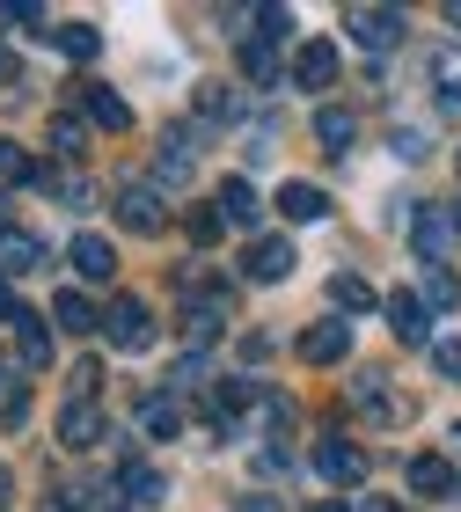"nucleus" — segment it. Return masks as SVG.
I'll use <instances>...</instances> for the list:
<instances>
[{"label":"nucleus","instance_id":"38","mask_svg":"<svg viewBox=\"0 0 461 512\" xmlns=\"http://www.w3.org/2000/svg\"><path fill=\"white\" fill-rule=\"evenodd\" d=\"M15 505V476H8V461H0V512Z\"/></svg>","mask_w":461,"mask_h":512},{"label":"nucleus","instance_id":"8","mask_svg":"<svg viewBox=\"0 0 461 512\" xmlns=\"http://www.w3.org/2000/svg\"><path fill=\"white\" fill-rule=\"evenodd\" d=\"M286 74H293V88H330V81H337V44H330V37H308L301 52H293Z\"/></svg>","mask_w":461,"mask_h":512},{"label":"nucleus","instance_id":"34","mask_svg":"<svg viewBox=\"0 0 461 512\" xmlns=\"http://www.w3.org/2000/svg\"><path fill=\"white\" fill-rule=\"evenodd\" d=\"M359 410H374V417H403V403H396V395H388V388H374V381L359 388Z\"/></svg>","mask_w":461,"mask_h":512},{"label":"nucleus","instance_id":"18","mask_svg":"<svg viewBox=\"0 0 461 512\" xmlns=\"http://www.w3.org/2000/svg\"><path fill=\"white\" fill-rule=\"evenodd\" d=\"M344 352H352V330H344V322H315V330L301 337V359L308 366H337Z\"/></svg>","mask_w":461,"mask_h":512},{"label":"nucleus","instance_id":"7","mask_svg":"<svg viewBox=\"0 0 461 512\" xmlns=\"http://www.w3.org/2000/svg\"><path fill=\"white\" fill-rule=\"evenodd\" d=\"M191 169H198V154H191V125H169L154 139V176L161 183H191Z\"/></svg>","mask_w":461,"mask_h":512},{"label":"nucleus","instance_id":"35","mask_svg":"<svg viewBox=\"0 0 461 512\" xmlns=\"http://www.w3.org/2000/svg\"><path fill=\"white\" fill-rule=\"evenodd\" d=\"M66 388H74V403H88V395L103 388V366H96V359H81V366H74V381H66Z\"/></svg>","mask_w":461,"mask_h":512},{"label":"nucleus","instance_id":"9","mask_svg":"<svg viewBox=\"0 0 461 512\" xmlns=\"http://www.w3.org/2000/svg\"><path fill=\"white\" fill-rule=\"evenodd\" d=\"M15 359L30 366V374L52 366V322H44V315H15Z\"/></svg>","mask_w":461,"mask_h":512},{"label":"nucleus","instance_id":"26","mask_svg":"<svg viewBox=\"0 0 461 512\" xmlns=\"http://www.w3.org/2000/svg\"><path fill=\"white\" fill-rule=\"evenodd\" d=\"M330 300H337L344 315H366V308H381V293L366 286V278H352V271H337V278H330Z\"/></svg>","mask_w":461,"mask_h":512},{"label":"nucleus","instance_id":"47","mask_svg":"<svg viewBox=\"0 0 461 512\" xmlns=\"http://www.w3.org/2000/svg\"><path fill=\"white\" fill-rule=\"evenodd\" d=\"M454 227H461V205H454Z\"/></svg>","mask_w":461,"mask_h":512},{"label":"nucleus","instance_id":"1","mask_svg":"<svg viewBox=\"0 0 461 512\" xmlns=\"http://www.w3.org/2000/svg\"><path fill=\"white\" fill-rule=\"evenodd\" d=\"M103 337L118 344V352H147V344H154V315H147V300H140V293H118V300L103 308Z\"/></svg>","mask_w":461,"mask_h":512},{"label":"nucleus","instance_id":"40","mask_svg":"<svg viewBox=\"0 0 461 512\" xmlns=\"http://www.w3.org/2000/svg\"><path fill=\"white\" fill-rule=\"evenodd\" d=\"M242 512H279V498H242Z\"/></svg>","mask_w":461,"mask_h":512},{"label":"nucleus","instance_id":"21","mask_svg":"<svg viewBox=\"0 0 461 512\" xmlns=\"http://www.w3.org/2000/svg\"><path fill=\"white\" fill-rule=\"evenodd\" d=\"M30 271H44V242L15 227V235L0 242V278H30Z\"/></svg>","mask_w":461,"mask_h":512},{"label":"nucleus","instance_id":"33","mask_svg":"<svg viewBox=\"0 0 461 512\" xmlns=\"http://www.w3.org/2000/svg\"><path fill=\"white\" fill-rule=\"evenodd\" d=\"M257 30H264V44H286L293 37V15L286 8H257Z\"/></svg>","mask_w":461,"mask_h":512},{"label":"nucleus","instance_id":"29","mask_svg":"<svg viewBox=\"0 0 461 512\" xmlns=\"http://www.w3.org/2000/svg\"><path fill=\"white\" fill-rule=\"evenodd\" d=\"M454 300H461V278H454L447 264H440V271H425V308H440V315H447Z\"/></svg>","mask_w":461,"mask_h":512},{"label":"nucleus","instance_id":"3","mask_svg":"<svg viewBox=\"0 0 461 512\" xmlns=\"http://www.w3.org/2000/svg\"><path fill=\"white\" fill-rule=\"evenodd\" d=\"M118 227H132V235H161V227H169V205H161V191L147 176L118 183Z\"/></svg>","mask_w":461,"mask_h":512},{"label":"nucleus","instance_id":"24","mask_svg":"<svg viewBox=\"0 0 461 512\" xmlns=\"http://www.w3.org/2000/svg\"><path fill=\"white\" fill-rule=\"evenodd\" d=\"M279 213H286V220H322V213H330V198H322L315 183L293 176V183H279Z\"/></svg>","mask_w":461,"mask_h":512},{"label":"nucleus","instance_id":"27","mask_svg":"<svg viewBox=\"0 0 461 512\" xmlns=\"http://www.w3.org/2000/svg\"><path fill=\"white\" fill-rule=\"evenodd\" d=\"M52 44H59L66 59H81V66H88V59L103 52V30H88V22H59V30H52Z\"/></svg>","mask_w":461,"mask_h":512},{"label":"nucleus","instance_id":"4","mask_svg":"<svg viewBox=\"0 0 461 512\" xmlns=\"http://www.w3.org/2000/svg\"><path fill=\"white\" fill-rule=\"evenodd\" d=\"M308 461H315L322 483H366V447H359V439H344V432H322Z\"/></svg>","mask_w":461,"mask_h":512},{"label":"nucleus","instance_id":"37","mask_svg":"<svg viewBox=\"0 0 461 512\" xmlns=\"http://www.w3.org/2000/svg\"><path fill=\"white\" fill-rule=\"evenodd\" d=\"M432 366H440L447 381H461V344H454V337H440V344H432Z\"/></svg>","mask_w":461,"mask_h":512},{"label":"nucleus","instance_id":"12","mask_svg":"<svg viewBox=\"0 0 461 512\" xmlns=\"http://www.w3.org/2000/svg\"><path fill=\"white\" fill-rule=\"evenodd\" d=\"M410 491H418V498H454L461 491L454 461L447 454H418V461H410Z\"/></svg>","mask_w":461,"mask_h":512},{"label":"nucleus","instance_id":"22","mask_svg":"<svg viewBox=\"0 0 461 512\" xmlns=\"http://www.w3.org/2000/svg\"><path fill=\"white\" fill-rule=\"evenodd\" d=\"M30 366H8L0 359V425H22V417H30Z\"/></svg>","mask_w":461,"mask_h":512},{"label":"nucleus","instance_id":"39","mask_svg":"<svg viewBox=\"0 0 461 512\" xmlns=\"http://www.w3.org/2000/svg\"><path fill=\"white\" fill-rule=\"evenodd\" d=\"M0 81H22V59L15 52H0Z\"/></svg>","mask_w":461,"mask_h":512},{"label":"nucleus","instance_id":"28","mask_svg":"<svg viewBox=\"0 0 461 512\" xmlns=\"http://www.w3.org/2000/svg\"><path fill=\"white\" fill-rule=\"evenodd\" d=\"M183 227H191V242H198V249H213V242L227 235V220H220V205H191V220H183Z\"/></svg>","mask_w":461,"mask_h":512},{"label":"nucleus","instance_id":"31","mask_svg":"<svg viewBox=\"0 0 461 512\" xmlns=\"http://www.w3.org/2000/svg\"><path fill=\"white\" fill-rule=\"evenodd\" d=\"M0 183H37V161H22L15 139H0Z\"/></svg>","mask_w":461,"mask_h":512},{"label":"nucleus","instance_id":"16","mask_svg":"<svg viewBox=\"0 0 461 512\" xmlns=\"http://www.w3.org/2000/svg\"><path fill=\"white\" fill-rule=\"evenodd\" d=\"M96 439H103L96 403H66V417H59V447H66V454H88Z\"/></svg>","mask_w":461,"mask_h":512},{"label":"nucleus","instance_id":"15","mask_svg":"<svg viewBox=\"0 0 461 512\" xmlns=\"http://www.w3.org/2000/svg\"><path fill=\"white\" fill-rule=\"evenodd\" d=\"M220 220H227V227H257V220H264L257 183H249V176H227V183H220Z\"/></svg>","mask_w":461,"mask_h":512},{"label":"nucleus","instance_id":"10","mask_svg":"<svg viewBox=\"0 0 461 512\" xmlns=\"http://www.w3.org/2000/svg\"><path fill=\"white\" fill-rule=\"evenodd\" d=\"M140 432H147V439H176V432H183V403H176V388L140 395Z\"/></svg>","mask_w":461,"mask_h":512},{"label":"nucleus","instance_id":"11","mask_svg":"<svg viewBox=\"0 0 461 512\" xmlns=\"http://www.w3.org/2000/svg\"><path fill=\"white\" fill-rule=\"evenodd\" d=\"M52 322H59V330H74V337H96V330H103V308H96L81 286H66V293L52 300Z\"/></svg>","mask_w":461,"mask_h":512},{"label":"nucleus","instance_id":"30","mask_svg":"<svg viewBox=\"0 0 461 512\" xmlns=\"http://www.w3.org/2000/svg\"><path fill=\"white\" fill-rule=\"evenodd\" d=\"M52 147H59L66 161H74V154H88V125L74 118V110H66V118H52Z\"/></svg>","mask_w":461,"mask_h":512},{"label":"nucleus","instance_id":"20","mask_svg":"<svg viewBox=\"0 0 461 512\" xmlns=\"http://www.w3.org/2000/svg\"><path fill=\"white\" fill-rule=\"evenodd\" d=\"M315 139H322L330 154H352V139H359V118H352L344 103H322V110H315Z\"/></svg>","mask_w":461,"mask_h":512},{"label":"nucleus","instance_id":"45","mask_svg":"<svg viewBox=\"0 0 461 512\" xmlns=\"http://www.w3.org/2000/svg\"><path fill=\"white\" fill-rule=\"evenodd\" d=\"M37 512H66V498H44V505H37Z\"/></svg>","mask_w":461,"mask_h":512},{"label":"nucleus","instance_id":"41","mask_svg":"<svg viewBox=\"0 0 461 512\" xmlns=\"http://www.w3.org/2000/svg\"><path fill=\"white\" fill-rule=\"evenodd\" d=\"M0 322H15V300H8V278H0Z\"/></svg>","mask_w":461,"mask_h":512},{"label":"nucleus","instance_id":"42","mask_svg":"<svg viewBox=\"0 0 461 512\" xmlns=\"http://www.w3.org/2000/svg\"><path fill=\"white\" fill-rule=\"evenodd\" d=\"M440 15H447V22H454V30H461V0H447V8H440Z\"/></svg>","mask_w":461,"mask_h":512},{"label":"nucleus","instance_id":"6","mask_svg":"<svg viewBox=\"0 0 461 512\" xmlns=\"http://www.w3.org/2000/svg\"><path fill=\"white\" fill-rule=\"evenodd\" d=\"M293 264H301V256H293L286 235H257V242H249V256H242V271L257 278V286H279V278H293Z\"/></svg>","mask_w":461,"mask_h":512},{"label":"nucleus","instance_id":"19","mask_svg":"<svg viewBox=\"0 0 461 512\" xmlns=\"http://www.w3.org/2000/svg\"><path fill=\"white\" fill-rule=\"evenodd\" d=\"M425 293H388V330H396L403 344H425Z\"/></svg>","mask_w":461,"mask_h":512},{"label":"nucleus","instance_id":"46","mask_svg":"<svg viewBox=\"0 0 461 512\" xmlns=\"http://www.w3.org/2000/svg\"><path fill=\"white\" fill-rule=\"evenodd\" d=\"M308 512H344V505H337V498H322V505H308Z\"/></svg>","mask_w":461,"mask_h":512},{"label":"nucleus","instance_id":"23","mask_svg":"<svg viewBox=\"0 0 461 512\" xmlns=\"http://www.w3.org/2000/svg\"><path fill=\"white\" fill-rule=\"evenodd\" d=\"M118 491H125V505H154L161 491H169V476L147 469V461H125V469H118Z\"/></svg>","mask_w":461,"mask_h":512},{"label":"nucleus","instance_id":"14","mask_svg":"<svg viewBox=\"0 0 461 512\" xmlns=\"http://www.w3.org/2000/svg\"><path fill=\"white\" fill-rule=\"evenodd\" d=\"M432 103H440L447 118H461V44L432 52Z\"/></svg>","mask_w":461,"mask_h":512},{"label":"nucleus","instance_id":"36","mask_svg":"<svg viewBox=\"0 0 461 512\" xmlns=\"http://www.w3.org/2000/svg\"><path fill=\"white\" fill-rule=\"evenodd\" d=\"M198 118H235V96L227 88H198Z\"/></svg>","mask_w":461,"mask_h":512},{"label":"nucleus","instance_id":"5","mask_svg":"<svg viewBox=\"0 0 461 512\" xmlns=\"http://www.w3.org/2000/svg\"><path fill=\"white\" fill-rule=\"evenodd\" d=\"M344 30H352L366 52H396L410 22H403V8H352V15H344Z\"/></svg>","mask_w":461,"mask_h":512},{"label":"nucleus","instance_id":"43","mask_svg":"<svg viewBox=\"0 0 461 512\" xmlns=\"http://www.w3.org/2000/svg\"><path fill=\"white\" fill-rule=\"evenodd\" d=\"M15 235V227H8V198H0V242H8Z\"/></svg>","mask_w":461,"mask_h":512},{"label":"nucleus","instance_id":"44","mask_svg":"<svg viewBox=\"0 0 461 512\" xmlns=\"http://www.w3.org/2000/svg\"><path fill=\"white\" fill-rule=\"evenodd\" d=\"M359 512H396V505H381V498H366V505H359Z\"/></svg>","mask_w":461,"mask_h":512},{"label":"nucleus","instance_id":"13","mask_svg":"<svg viewBox=\"0 0 461 512\" xmlns=\"http://www.w3.org/2000/svg\"><path fill=\"white\" fill-rule=\"evenodd\" d=\"M66 264H74L88 286H103L110 271H118V249H110L103 235H74V249H66Z\"/></svg>","mask_w":461,"mask_h":512},{"label":"nucleus","instance_id":"17","mask_svg":"<svg viewBox=\"0 0 461 512\" xmlns=\"http://www.w3.org/2000/svg\"><path fill=\"white\" fill-rule=\"evenodd\" d=\"M81 110H88L103 132H132V103L118 96V88H96V81H88V88H81Z\"/></svg>","mask_w":461,"mask_h":512},{"label":"nucleus","instance_id":"32","mask_svg":"<svg viewBox=\"0 0 461 512\" xmlns=\"http://www.w3.org/2000/svg\"><path fill=\"white\" fill-rule=\"evenodd\" d=\"M257 417L271 425V439H286V432H293V403H286V395H264V403H257Z\"/></svg>","mask_w":461,"mask_h":512},{"label":"nucleus","instance_id":"25","mask_svg":"<svg viewBox=\"0 0 461 512\" xmlns=\"http://www.w3.org/2000/svg\"><path fill=\"white\" fill-rule=\"evenodd\" d=\"M242 81H257V88H271V81H279V44L249 37V44H242Z\"/></svg>","mask_w":461,"mask_h":512},{"label":"nucleus","instance_id":"2","mask_svg":"<svg viewBox=\"0 0 461 512\" xmlns=\"http://www.w3.org/2000/svg\"><path fill=\"white\" fill-rule=\"evenodd\" d=\"M410 249L425 256V271H440L454 249V205H418L410 213Z\"/></svg>","mask_w":461,"mask_h":512}]
</instances>
